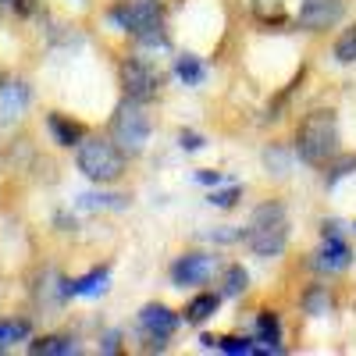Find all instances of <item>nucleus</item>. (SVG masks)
Returning <instances> with one entry per match:
<instances>
[{
	"mask_svg": "<svg viewBox=\"0 0 356 356\" xmlns=\"http://www.w3.org/2000/svg\"><path fill=\"white\" fill-rule=\"evenodd\" d=\"M257 335L264 342V353H278V339H282V328H278V317L271 310H264L257 317Z\"/></svg>",
	"mask_w": 356,
	"mask_h": 356,
	"instance_id": "nucleus-12",
	"label": "nucleus"
},
{
	"mask_svg": "<svg viewBox=\"0 0 356 356\" xmlns=\"http://www.w3.org/2000/svg\"><path fill=\"white\" fill-rule=\"evenodd\" d=\"M296 154L307 164L321 168L339 154V122L332 111H310L296 129Z\"/></svg>",
	"mask_w": 356,
	"mask_h": 356,
	"instance_id": "nucleus-1",
	"label": "nucleus"
},
{
	"mask_svg": "<svg viewBox=\"0 0 356 356\" xmlns=\"http://www.w3.org/2000/svg\"><path fill=\"white\" fill-rule=\"evenodd\" d=\"M246 285H250L246 267H228V271H225V296H239Z\"/></svg>",
	"mask_w": 356,
	"mask_h": 356,
	"instance_id": "nucleus-17",
	"label": "nucleus"
},
{
	"mask_svg": "<svg viewBox=\"0 0 356 356\" xmlns=\"http://www.w3.org/2000/svg\"><path fill=\"white\" fill-rule=\"evenodd\" d=\"M11 4H15V11H18V15H33L36 0H11Z\"/></svg>",
	"mask_w": 356,
	"mask_h": 356,
	"instance_id": "nucleus-25",
	"label": "nucleus"
},
{
	"mask_svg": "<svg viewBox=\"0 0 356 356\" xmlns=\"http://www.w3.org/2000/svg\"><path fill=\"white\" fill-rule=\"evenodd\" d=\"M178 75H182L186 82H200L203 68H200V61H193V57H178Z\"/></svg>",
	"mask_w": 356,
	"mask_h": 356,
	"instance_id": "nucleus-20",
	"label": "nucleus"
},
{
	"mask_svg": "<svg viewBox=\"0 0 356 356\" xmlns=\"http://www.w3.org/2000/svg\"><path fill=\"white\" fill-rule=\"evenodd\" d=\"M218 349H225V353H253V346L246 339H218Z\"/></svg>",
	"mask_w": 356,
	"mask_h": 356,
	"instance_id": "nucleus-21",
	"label": "nucleus"
},
{
	"mask_svg": "<svg viewBox=\"0 0 356 356\" xmlns=\"http://www.w3.org/2000/svg\"><path fill=\"white\" fill-rule=\"evenodd\" d=\"M303 307L310 310V314H324V310H328V292H324V285H314L307 296H303Z\"/></svg>",
	"mask_w": 356,
	"mask_h": 356,
	"instance_id": "nucleus-18",
	"label": "nucleus"
},
{
	"mask_svg": "<svg viewBox=\"0 0 356 356\" xmlns=\"http://www.w3.org/2000/svg\"><path fill=\"white\" fill-rule=\"evenodd\" d=\"M218 310V296H211V292H203V296H196V300L189 303V310H186V317L193 321V324H200V321H207Z\"/></svg>",
	"mask_w": 356,
	"mask_h": 356,
	"instance_id": "nucleus-14",
	"label": "nucleus"
},
{
	"mask_svg": "<svg viewBox=\"0 0 356 356\" xmlns=\"http://www.w3.org/2000/svg\"><path fill=\"white\" fill-rule=\"evenodd\" d=\"M349 260H353V253H349V246L342 243V239H335V235L328 232V243H324V250L317 253V260H314V267L317 271H346L349 267Z\"/></svg>",
	"mask_w": 356,
	"mask_h": 356,
	"instance_id": "nucleus-11",
	"label": "nucleus"
},
{
	"mask_svg": "<svg viewBox=\"0 0 356 356\" xmlns=\"http://www.w3.org/2000/svg\"><path fill=\"white\" fill-rule=\"evenodd\" d=\"M289 243V214L282 203H260L246 225V246L257 257H278Z\"/></svg>",
	"mask_w": 356,
	"mask_h": 356,
	"instance_id": "nucleus-2",
	"label": "nucleus"
},
{
	"mask_svg": "<svg viewBox=\"0 0 356 356\" xmlns=\"http://www.w3.org/2000/svg\"><path fill=\"white\" fill-rule=\"evenodd\" d=\"M0 4H8V0H0Z\"/></svg>",
	"mask_w": 356,
	"mask_h": 356,
	"instance_id": "nucleus-26",
	"label": "nucleus"
},
{
	"mask_svg": "<svg viewBox=\"0 0 356 356\" xmlns=\"http://www.w3.org/2000/svg\"><path fill=\"white\" fill-rule=\"evenodd\" d=\"M211 271H214L211 257L207 253H189V257H182L171 267V278H175V285H200V282L211 278Z\"/></svg>",
	"mask_w": 356,
	"mask_h": 356,
	"instance_id": "nucleus-10",
	"label": "nucleus"
},
{
	"mask_svg": "<svg viewBox=\"0 0 356 356\" xmlns=\"http://www.w3.org/2000/svg\"><path fill=\"white\" fill-rule=\"evenodd\" d=\"M50 132H54V139L61 143V146L82 143V125L79 122H68L65 114H50Z\"/></svg>",
	"mask_w": 356,
	"mask_h": 356,
	"instance_id": "nucleus-13",
	"label": "nucleus"
},
{
	"mask_svg": "<svg viewBox=\"0 0 356 356\" xmlns=\"http://www.w3.org/2000/svg\"><path fill=\"white\" fill-rule=\"evenodd\" d=\"M107 282V271H93V275H86L82 282H75L68 292H79V296H89V292H100V285Z\"/></svg>",
	"mask_w": 356,
	"mask_h": 356,
	"instance_id": "nucleus-19",
	"label": "nucleus"
},
{
	"mask_svg": "<svg viewBox=\"0 0 356 356\" xmlns=\"http://www.w3.org/2000/svg\"><path fill=\"white\" fill-rule=\"evenodd\" d=\"M139 328L146 332V339H150V349H164V342L178 328V317L168 307L150 303V307H143V314H139Z\"/></svg>",
	"mask_w": 356,
	"mask_h": 356,
	"instance_id": "nucleus-8",
	"label": "nucleus"
},
{
	"mask_svg": "<svg viewBox=\"0 0 356 356\" xmlns=\"http://www.w3.org/2000/svg\"><path fill=\"white\" fill-rule=\"evenodd\" d=\"M335 57L342 65H353L356 61V25H349L346 33L335 40Z\"/></svg>",
	"mask_w": 356,
	"mask_h": 356,
	"instance_id": "nucleus-15",
	"label": "nucleus"
},
{
	"mask_svg": "<svg viewBox=\"0 0 356 356\" xmlns=\"http://www.w3.org/2000/svg\"><path fill=\"white\" fill-rule=\"evenodd\" d=\"M349 168H356V157H346L342 164H335V171H328V182H339L342 175H349Z\"/></svg>",
	"mask_w": 356,
	"mask_h": 356,
	"instance_id": "nucleus-23",
	"label": "nucleus"
},
{
	"mask_svg": "<svg viewBox=\"0 0 356 356\" xmlns=\"http://www.w3.org/2000/svg\"><path fill=\"white\" fill-rule=\"evenodd\" d=\"M182 146H186V150H200L203 139H200L196 132H182Z\"/></svg>",
	"mask_w": 356,
	"mask_h": 356,
	"instance_id": "nucleus-24",
	"label": "nucleus"
},
{
	"mask_svg": "<svg viewBox=\"0 0 356 356\" xmlns=\"http://www.w3.org/2000/svg\"><path fill=\"white\" fill-rule=\"evenodd\" d=\"M29 353H75V346L61 335H50V339H36L29 346Z\"/></svg>",
	"mask_w": 356,
	"mask_h": 356,
	"instance_id": "nucleus-16",
	"label": "nucleus"
},
{
	"mask_svg": "<svg viewBox=\"0 0 356 356\" xmlns=\"http://www.w3.org/2000/svg\"><path fill=\"white\" fill-rule=\"evenodd\" d=\"M122 86H125L129 100L150 104L161 93V75H157L154 65H146L143 57H129V61H122Z\"/></svg>",
	"mask_w": 356,
	"mask_h": 356,
	"instance_id": "nucleus-6",
	"label": "nucleus"
},
{
	"mask_svg": "<svg viewBox=\"0 0 356 356\" xmlns=\"http://www.w3.org/2000/svg\"><path fill=\"white\" fill-rule=\"evenodd\" d=\"M346 15L342 0H303L300 4V25L307 33H324V29L339 25Z\"/></svg>",
	"mask_w": 356,
	"mask_h": 356,
	"instance_id": "nucleus-7",
	"label": "nucleus"
},
{
	"mask_svg": "<svg viewBox=\"0 0 356 356\" xmlns=\"http://www.w3.org/2000/svg\"><path fill=\"white\" fill-rule=\"evenodd\" d=\"M235 200H239V189H228V193H214V196H211L214 207H232Z\"/></svg>",
	"mask_w": 356,
	"mask_h": 356,
	"instance_id": "nucleus-22",
	"label": "nucleus"
},
{
	"mask_svg": "<svg viewBox=\"0 0 356 356\" xmlns=\"http://www.w3.org/2000/svg\"><path fill=\"white\" fill-rule=\"evenodd\" d=\"M25 107H29V86L25 82L11 79V82L0 86V129L15 125L18 118L25 114Z\"/></svg>",
	"mask_w": 356,
	"mask_h": 356,
	"instance_id": "nucleus-9",
	"label": "nucleus"
},
{
	"mask_svg": "<svg viewBox=\"0 0 356 356\" xmlns=\"http://www.w3.org/2000/svg\"><path fill=\"white\" fill-rule=\"evenodd\" d=\"M75 161H79V171L89 182H100V186H111L125 175V150L114 139H104V136L82 139Z\"/></svg>",
	"mask_w": 356,
	"mask_h": 356,
	"instance_id": "nucleus-3",
	"label": "nucleus"
},
{
	"mask_svg": "<svg viewBox=\"0 0 356 356\" xmlns=\"http://www.w3.org/2000/svg\"><path fill=\"white\" fill-rule=\"evenodd\" d=\"M111 139L122 146L125 154H143L146 139H150V118L143 114V107L136 100H125L122 107L114 111L111 122Z\"/></svg>",
	"mask_w": 356,
	"mask_h": 356,
	"instance_id": "nucleus-5",
	"label": "nucleus"
},
{
	"mask_svg": "<svg viewBox=\"0 0 356 356\" xmlns=\"http://www.w3.org/2000/svg\"><path fill=\"white\" fill-rule=\"evenodd\" d=\"M114 22L122 25V29H129V33H132L136 40H143V43H161V47L168 43L164 33H161L164 15H161L157 0H136V4L114 8Z\"/></svg>",
	"mask_w": 356,
	"mask_h": 356,
	"instance_id": "nucleus-4",
	"label": "nucleus"
}]
</instances>
